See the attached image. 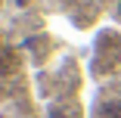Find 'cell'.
Instances as JSON below:
<instances>
[{
    "label": "cell",
    "mask_w": 121,
    "mask_h": 118,
    "mask_svg": "<svg viewBox=\"0 0 121 118\" xmlns=\"http://www.w3.org/2000/svg\"><path fill=\"white\" fill-rule=\"evenodd\" d=\"M19 65H22V59L13 47H0V75H16Z\"/></svg>",
    "instance_id": "obj_1"
},
{
    "label": "cell",
    "mask_w": 121,
    "mask_h": 118,
    "mask_svg": "<svg viewBox=\"0 0 121 118\" xmlns=\"http://www.w3.org/2000/svg\"><path fill=\"white\" fill-rule=\"evenodd\" d=\"M99 118H121V100H106L99 106Z\"/></svg>",
    "instance_id": "obj_2"
},
{
    "label": "cell",
    "mask_w": 121,
    "mask_h": 118,
    "mask_svg": "<svg viewBox=\"0 0 121 118\" xmlns=\"http://www.w3.org/2000/svg\"><path fill=\"white\" fill-rule=\"evenodd\" d=\"M47 118H75V112H71V109H65V106H53Z\"/></svg>",
    "instance_id": "obj_3"
},
{
    "label": "cell",
    "mask_w": 121,
    "mask_h": 118,
    "mask_svg": "<svg viewBox=\"0 0 121 118\" xmlns=\"http://www.w3.org/2000/svg\"><path fill=\"white\" fill-rule=\"evenodd\" d=\"M13 3H16V6H19V9H28V6H31V3H34V0H13Z\"/></svg>",
    "instance_id": "obj_4"
},
{
    "label": "cell",
    "mask_w": 121,
    "mask_h": 118,
    "mask_svg": "<svg viewBox=\"0 0 121 118\" xmlns=\"http://www.w3.org/2000/svg\"><path fill=\"white\" fill-rule=\"evenodd\" d=\"M3 6H6V0H0V9H3Z\"/></svg>",
    "instance_id": "obj_5"
},
{
    "label": "cell",
    "mask_w": 121,
    "mask_h": 118,
    "mask_svg": "<svg viewBox=\"0 0 121 118\" xmlns=\"http://www.w3.org/2000/svg\"><path fill=\"white\" fill-rule=\"evenodd\" d=\"M118 13H121V3H118Z\"/></svg>",
    "instance_id": "obj_6"
},
{
    "label": "cell",
    "mask_w": 121,
    "mask_h": 118,
    "mask_svg": "<svg viewBox=\"0 0 121 118\" xmlns=\"http://www.w3.org/2000/svg\"><path fill=\"white\" fill-rule=\"evenodd\" d=\"M0 47H3V40H0Z\"/></svg>",
    "instance_id": "obj_7"
}]
</instances>
